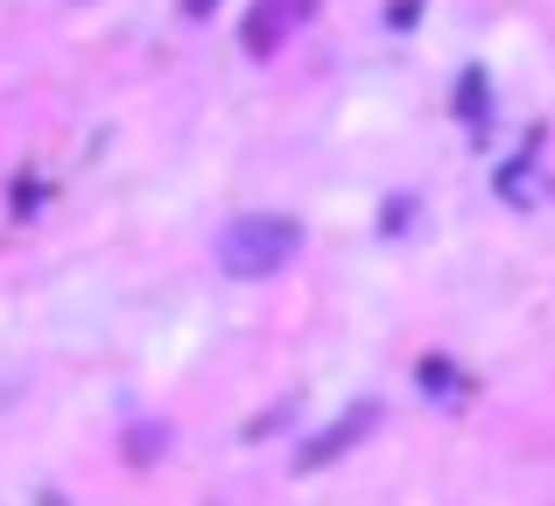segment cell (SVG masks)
Returning <instances> with one entry per match:
<instances>
[{
    "mask_svg": "<svg viewBox=\"0 0 555 506\" xmlns=\"http://www.w3.org/2000/svg\"><path fill=\"white\" fill-rule=\"evenodd\" d=\"M36 506H64V499H56V493H42V499H36Z\"/></svg>",
    "mask_w": 555,
    "mask_h": 506,
    "instance_id": "2",
    "label": "cell"
},
{
    "mask_svg": "<svg viewBox=\"0 0 555 506\" xmlns=\"http://www.w3.org/2000/svg\"><path fill=\"white\" fill-rule=\"evenodd\" d=\"M296 254H302V225L274 219V211H246V219H232L225 233H218V268H225L232 282H268V274H282Z\"/></svg>",
    "mask_w": 555,
    "mask_h": 506,
    "instance_id": "1",
    "label": "cell"
}]
</instances>
